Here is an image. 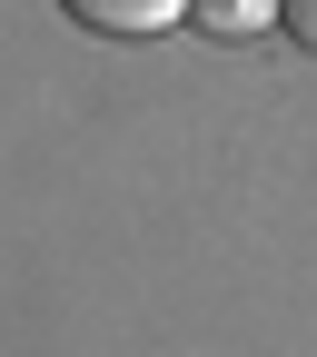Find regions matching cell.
Wrapping results in <instances>:
<instances>
[{
	"instance_id": "1",
	"label": "cell",
	"mask_w": 317,
	"mask_h": 357,
	"mask_svg": "<svg viewBox=\"0 0 317 357\" xmlns=\"http://www.w3.org/2000/svg\"><path fill=\"white\" fill-rule=\"evenodd\" d=\"M79 30H109V40H159L169 20H189V0H60Z\"/></svg>"
},
{
	"instance_id": "2",
	"label": "cell",
	"mask_w": 317,
	"mask_h": 357,
	"mask_svg": "<svg viewBox=\"0 0 317 357\" xmlns=\"http://www.w3.org/2000/svg\"><path fill=\"white\" fill-rule=\"evenodd\" d=\"M189 20H199L208 40H258V30L288 20V0H189Z\"/></svg>"
},
{
	"instance_id": "3",
	"label": "cell",
	"mask_w": 317,
	"mask_h": 357,
	"mask_svg": "<svg viewBox=\"0 0 317 357\" xmlns=\"http://www.w3.org/2000/svg\"><path fill=\"white\" fill-rule=\"evenodd\" d=\"M278 30L297 40V50H307V60H317V0H288V20H278Z\"/></svg>"
}]
</instances>
